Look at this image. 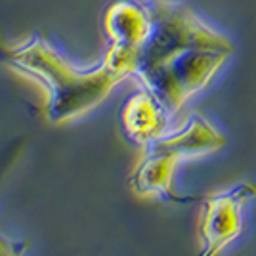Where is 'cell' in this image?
I'll list each match as a JSON object with an SVG mask.
<instances>
[{
    "instance_id": "cell-1",
    "label": "cell",
    "mask_w": 256,
    "mask_h": 256,
    "mask_svg": "<svg viewBox=\"0 0 256 256\" xmlns=\"http://www.w3.org/2000/svg\"><path fill=\"white\" fill-rule=\"evenodd\" d=\"M0 62L36 78L46 88L50 122H65L94 109L122 80L104 62L100 67L78 71L38 36L20 46H10L0 36Z\"/></svg>"
},
{
    "instance_id": "cell-2",
    "label": "cell",
    "mask_w": 256,
    "mask_h": 256,
    "mask_svg": "<svg viewBox=\"0 0 256 256\" xmlns=\"http://www.w3.org/2000/svg\"><path fill=\"white\" fill-rule=\"evenodd\" d=\"M148 6L151 12V32L140 48L136 75L193 48L234 52V42L224 32L210 27L188 4L180 0H148Z\"/></svg>"
},
{
    "instance_id": "cell-3",
    "label": "cell",
    "mask_w": 256,
    "mask_h": 256,
    "mask_svg": "<svg viewBox=\"0 0 256 256\" xmlns=\"http://www.w3.org/2000/svg\"><path fill=\"white\" fill-rule=\"evenodd\" d=\"M228 58L230 52L224 50L193 48L176 54L168 62L144 71L138 76L172 115L212 80Z\"/></svg>"
},
{
    "instance_id": "cell-4",
    "label": "cell",
    "mask_w": 256,
    "mask_h": 256,
    "mask_svg": "<svg viewBox=\"0 0 256 256\" xmlns=\"http://www.w3.org/2000/svg\"><path fill=\"white\" fill-rule=\"evenodd\" d=\"M256 197V186L237 184L228 192L203 197L199 220V256H218L243 230V208Z\"/></svg>"
},
{
    "instance_id": "cell-5",
    "label": "cell",
    "mask_w": 256,
    "mask_h": 256,
    "mask_svg": "<svg viewBox=\"0 0 256 256\" xmlns=\"http://www.w3.org/2000/svg\"><path fill=\"white\" fill-rule=\"evenodd\" d=\"M168 117L170 113L148 88L126 98L118 113L120 128L126 140L146 148L162 136Z\"/></svg>"
},
{
    "instance_id": "cell-6",
    "label": "cell",
    "mask_w": 256,
    "mask_h": 256,
    "mask_svg": "<svg viewBox=\"0 0 256 256\" xmlns=\"http://www.w3.org/2000/svg\"><path fill=\"white\" fill-rule=\"evenodd\" d=\"M104 31L109 44L142 48L151 32V12L148 2H111L104 14Z\"/></svg>"
},
{
    "instance_id": "cell-7",
    "label": "cell",
    "mask_w": 256,
    "mask_h": 256,
    "mask_svg": "<svg viewBox=\"0 0 256 256\" xmlns=\"http://www.w3.org/2000/svg\"><path fill=\"white\" fill-rule=\"evenodd\" d=\"M224 146L226 136H222L206 118H203L201 115H193L180 132L170 134V136H160L146 150L159 151V153L182 160L186 157L212 153V151L222 150Z\"/></svg>"
},
{
    "instance_id": "cell-8",
    "label": "cell",
    "mask_w": 256,
    "mask_h": 256,
    "mask_svg": "<svg viewBox=\"0 0 256 256\" xmlns=\"http://www.w3.org/2000/svg\"><path fill=\"white\" fill-rule=\"evenodd\" d=\"M178 162L180 160L176 157L146 150V157L140 160V164L130 178V188L138 195H157L174 204L201 201L203 197H193V195L184 197L172 190V176H174V168Z\"/></svg>"
},
{
    "instance_id": "cell-9",
    "label": "cell",
    "mask_w": 256,
    "mask_h": 256,
    "mask_svg": "<svg viewBox=\"0 0 256 256\" xmlns=\"http://www.w3.org/2000/svg\"><path fill=\"white\" fill-rule=\"evenodd\" d=\"M0 256H22V246L14 245L4 235H0Z\"/></svg>"
}]
</instances>
